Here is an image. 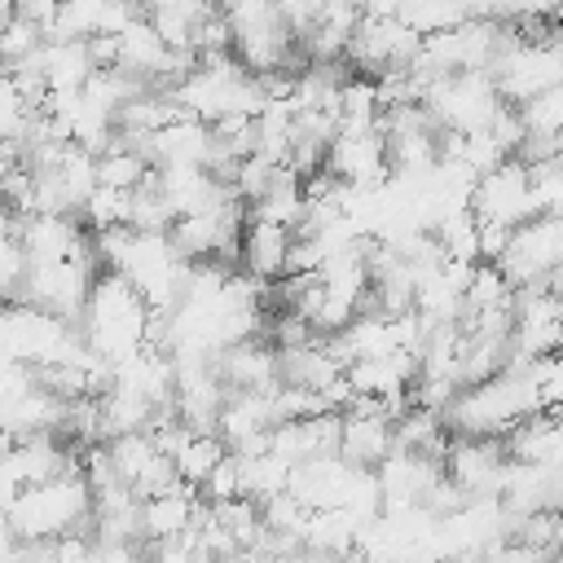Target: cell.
<instances>
[{"label": "cell", "mask_w": 563, "mask_h": 563, "mask_svg": "<svg viewBox=\"0 0 563 563\" xmlns=\"http://www.w3.org/2000/svg\"><path fill=\"white\" fill-rule=\"evenodd\" d=\"M128 211H132V194H119V189H92V198L84 202V224L92 233H106V229H128Z\"/></svg>", "instance_id": "cell-33"}, {"label": "cell", "mask_w": 563, "mask_h": 563, "mask_svg": "<svg viewBox=\"0 0 563 563\" xmlns=\"http://www.w3.org/2000/svg\"><path fill=\"white\" fill-rule=\"evenodd\" d=\"M444 475V466L427 453H409V449H391L387 462L374 471L378 493H383V510H405V506H422L427 488Z\"/></svg>", "instance_id": "cell-15"}, {"label": "cell", "mask_w": 563, "mask_h": 563, "mask_svg": "<svg viewBox=\"0 0 563 563\" xmlns=\"http://www.w3.org/2000/svg\"><path fill=\"white\" fill-rule=\"evenodd\" d=\"M422 110L431 114V123H435L440 132L466 136V132H488V123L506 110V101H501L493 75L471 70V75L431 79V84L422 88Z\"/></svg>", "instance_id": "cell-6"}, {"label": "cell", "mask_w": 563, "mask_h": 563, "mask_svg": "<svg viewBox=\"0 0 563 563\" xmlns=\"http://www.w3.org/2000/svg\"><path fill=\"white\" fill-rule=\"evenodd\" d=\"M145 563H211L198 545H194V537L185 532L180 541H163V545H154L150 554H145Z\"/></svg>", "instance_id": "cell-41"}, {"label": "cell", "mask_w": 563, "mask_h": 563, "mask_svg": "<svg viewBox=\"0 0 563 563\" xmlns=\"http://www.w3.org/2000/svg\"><path fill=\"white\" fill-rule=\"evenodd\" d=\"M176 101L180 114L198 119V123H224V119H255L268 97L260 88L255 75H246L233 53H211V57H198V66L167 92Z\"/></svg>", "instance_id": "cell-3"}, {"label": "cell", "mask_w": 563, "mask_h": 563, "mask_svg": "<svg viewBox=\"0 0 563 563\" xmlns=\"http://www.w3.org/2000/svg\"><path fill=\"white\" fill-rule=\"evenodd\" d=\"M471 13H475V4H453V0H409V4H396V22L409 26L418 40H431V35H444V31L462 26Z\"/></svg>", "instance_id": "cell-28"}, {"label": "cell", "mask_w": 563, "mask_h": 563, "mask_svg": "<svg viewBox=\"0 0 563 563\" xmlns=\"http://www.w3.org/2000/svg\"><path fill=\"white\" fill-rule=\"evenodd\" d=\"M4 22H13V4H4V0H0V26H4Z\"/></svg>", "instance_id": "cell-44"}, {"label": "cell", "mask_w": 563, "mask_h": 563, "mask_svg": "<svg viewBox=\"0 0 563 563\" xmlns=\"http://www.w3.org/2000/svg\"><path fill=\"white\" fill-rule=\"evenodd\" d=\"M26 251L18 246V238H0V299L22 303V286H26Z\"/></svg>", "instance_id": "cell-36"}, {"label": "cell", "mask_w": 563, "mask_h": 563, "mask_svg": "<svg viewBox=\"0 0 563 563\" xmlns=\"http://www.w3.org/2000/svg\"><path fill=\"white\" fill-rule=\"evenodd\" d=\"M325 176H334L343 189H378L391 180V158H387V141L378 128L365 132H339L325 150Z\"/></svg>", "instance_id": "cell-12"}, {"label": "cell", "mask_w": 563, "mask_h": 563, "mask_svg": "<svg viewBox=\"0 0 563 563\" xmlns=\"http://www.w3.org/2000/svg\"><path fill=\"white\" fill-rule=\"evenodd\" d=\"M282 356V383L286 387H303V391H330L339 378H343V365L334 361V352L325 347V339H312L303 347H290V352H277Z\"/></svg>", "instance_id": "cell-23"}, {"label": "cell", "mask_w": 563, "mask_h": 563, "mask_svg": "<svg viewBox=\"0 0 563 563\" xmlns=\"http://www.w3.org/2000/svg\"><path fill=\"white\" fill-rule=\"evenodd\" d=\"M268 453H277L286 466H303L317 457H339V413L282 422L268 431Z\"/></svg>", "instance_id": "cell-17"}, {"label": "cell", "mask_w": 563, "mask_h": 563, "mask_svg": "<svg viewBox=\"0 0 563 563\" xmlns=\"http://www.w3.org/2000/svg\"><path fill=\"white\" fill-rule=\"evenodd\" d=\"M13 238L26 251V264H57V260H79L92 255V242L79 224V216H18Z\"/></svg>", "instance_id": "cell-14"}, {"label": "cell", "mask_w": 563, "mask_h": 563, "mask_svg": "<svg viewBox=\"0 0 563 563\" xmlns=\"http://www.w3.org/2000/svg\"><path fill=\"white\" fill-rule=\"evenodd\" d=\"M31 119H35V110L13 88L0 92V145H13L18 150V141L31 132Z\"/></svg>", "instance_id": "cell-38"}, {"label": "cell", "mask_w": 563, "mask_h": 563, "mask_svg": "<svg viewBox=\"0 0 563 563\" xmlns=\"http://www.w3.org/2000/svg\"><path fill=\"white\" fill-rule=\"evenodd\" d=\"M418 563H435V559H418Z\"/></svg>", "instance_id": "cell-47"}, {"label": "cell", "mask_w": 563, "mask_h": 563, "mask_svg": "<svg viewBox=\"0 0 563 563\" xmlns=\"http://www.w3.org/2000/svg\"><path fill=\"white\" fill-rule=\"evenodd\" d=\"M444 479L466 497V501H497L501 471H506V449L501 440H471L457 435L444 449Z\"/></svg>", "instance_id": "cell-13"}, {"label": "cell", "mask_w": 563, "mask_h": 563, "mask_svg": "<svg viewBox=\"0 0 563 563\" xmlns=\"http://www.w3.org/2000/svg\"><path fill=\"white\" fill-rule=\"evenodd\" d=\"M150 317L154 312L123 277L97 273L84 317H79V339L97 361L119 365V361L136 356L141 347H150Z\"/></svg>", "instance_id": "cell-2"}, {"label": "cell", "mask_w": 563, "mask_h": 563, "mask_svg": "<svg viewBox=\"0 0 563 563\" xmlns=\"http://www.w3.org/2000/svg\"><path fill=\"white\" fill-rule=\"evenodd\" d=\"M308 506H299L290 493H282V497H273V501H264L260 506V523H264V532H273V537H290V541H299L303 537V523H308ZM303 545V541H299Z\"/></svg>", "instance_id": "cell-34"}, {"label": "cell", "mask_w": 563, "mask_h": 563, "mask_svg": "<svg viewBox=\"0 0 563 563\" xmlns=\"http://www.w3.org/2000/svg\"><path fill=\"white\" fill-rule=\"evenodd\" d=\"M150 176H154V163H150L141 150H128V145H119V141H110V150L97 158V185H101V189L132 194V189H141Z\"/></svg>", "instance_id": "cell-30"}, {"label": "cell", "mask_w": 563, "mask_h": 563, "mask_svg": "<svg viewBox=\"0 0 563 563\" xmlns=\"http://www.w3.org/2000/svg\"><path fill=\"white\" fill-rule=\"evenodd\" d=\"M198 493H202V501H207V506H224V501H238V497H242L238 457H233V453H224V457H220V466H216V471L202 479V488H198Z\"/></svg>", "instance_id": "cell-37"}, {"label": "cell", "mask_w": 563, "mask_h": 563, "mask_svg": "<svg viewBox=\"0 0 563 563\" xmlns=\"http://www.w3.org/2000/svg\"><path fill=\"white\" fill-rule=\"evenodd\" d=\"M88 523H92V493L79 471L22 488L4 515V528L18 541H57L66 532H88Z\"/></svg>", "instance_id": "cell-4"}, {"label": "cell", "mask_w": 563, "mask_h": 563, "mask_svg": "<svg viewBox=\"0 0 563 563\" xmlns=\"http://www.w3.org/2000/svg\"><path fill=\"white\" fill-rule=\"evenodd\" d=\"M216 374H220L224 391H277L282 387V356H277V347L246 339V343L216 356Z\"/></svg>", "instance_id": "cell-16"}, {"label": "cell", "mask_w": 563, "mask_h": 563, "mask_svg": "<svg viewBox=\"0 0 563 563\" xmlns=\"http://www.w3.org/2000/svg\"><path fill=\"white\" fill-rule=\"evenodd\" d=\"M53 554H57V563H97V537L66 532V537L53 541Z\"/></svg>", "instance_id": "cell-40"}, {"label": "cell", "mask_w": 563, "mask_h": 563, "mask_svg": "<svg viewBox=\"0 0 563 563\" xmlns=\"http://www.w3.org/2000/svg\"><path fill=\"white\" fill-rule=\"evenodd\" d=\"M246 216L260 220V224H277V229H286V233H295V229L303 224V180L290 176V172H282V176L268 185V194H264L260 202H251Z\"/></svg>", "instance_id": "cell-27"}, {"label": "cell", "mask_w": 563, "mask_h": 563, "mask_svg": "<svg viewBox=\"0 0 563 563\" xmlns=\"http://www.w3.org/2000/svg\"><path fill=\"white\" fill-rule=\"evenodd\" d=\"M150 163L154 167H202L211 163V128L189 119V114H176L167 128H158L145 145Z\"/></svg>", "instance_id": "cell-19"}, {"label": "cell", "mask_w": 563, "mask_h": 563, "mask_svg": "<svg viewBox=\"0 0 563 563\" xmlns=\"http://www.w3.org/2000/svg\"><path fill=\"white\" fill-rule=\"evenodd\" d=\"M224 563H251V559H246V554H238V559H224Z\"/></svg>", "instance_id": "cell-46"}, {"label": "cell", "mask_w": 563, "mask_h": 563, "mask_svg": "<svg viewBox=\"0 0 563 563\" xmlns=\"http://www.w3.org/2000/svg\"><path fill=\"white\" fill-rule=\"evenodd\" d=\"M229 449H224V440L220 435H189L185 444H180V453L172 457V466H176V479L185 484V488H202V479L220 466V457H224Z\"/></svg>", "instance_id": "cell-31"}, {"label": "cell", "mask_w": 563, "mask_h": 563, "mask_svg": "<svg viewBox=\"0 0 563 563\" xmlns=\"http://www.w3.org/2000/svg\"><path fill=\"white\" fill-rule=\"evenodd\" d=\"M40 31L31 26V22H22L18 18V9H13V22H4L0 26V62L4 66H18V62H26V57H35L40 53Z\"/></svg>", "instance_id": "cell-35"}, {"label": "cell", "mask_w": 563, "mask_h": 563, "mask_svg": "<svg viewBox=\"0 0 563 563\" xmlns=\"http://www.w3.org/2000/svg\"><path fill=\"white\" fill-rule=\"evenodd\" d=\"M422 40L391 18H369L361 13L352 40H347V53H343V66H352L361 79H383L391 70H405L413 57H418Z\"/></svg>", "instance_id": "cell-11"}, {"label": "cell", "mask_w": 563, "mask_h": 563, "mask_svg": "<svg viewBox=\"0 0 563 563\" xmlns=\"http://www.w3.org/2000/svg\"><path fill=\"white\" fill-rule=\"evenodd\" d=\"M238 475H242V497L264 506L273 497H282L290 488V466L277 457V453H251V457H238Z\"/></svg>", "instance_id": "cell-29"}, {"label": "cell", "mask_w": 563, "mask_h": 563, "mask_svg": "<svg viewBox=\"0 0 563 563\" xmlns=\"http://www.w3.org/2000/svg\"><path fill=\"white\" fill-rule=\"evenodd\" d=\"M541 563H563V554H545V559H541Z\"/></svg>", "instance_id": "cell-45"}, {"label": "cell", "mask_w": 563, "mask_h": 563, "mask_svg": "<svg viewBox=\"0 0 563 563\" xmlns=\"http://www.w3.org/2000/svg\"><path fill=\"white\" fill-rule=\"evenodd\" d=\"M541 387H537V365L528 374L501 369L475 387H462L453 396V405L444 409V422L457 435L471 440H506L519 422H528L532 413H541Z\"/></svg>", "instance_id": "cell-1"}, {"label": "cell", "mask_w": 563, "mask_h": 563, "mask_svg": "<svg viewBox=\"0 0 563 563\" xmlns=\"http://www.w3.org/2000/svg\"><path fill=\"white\" fill-rule=\"evenodd\" d=\"M194 515H198V493L176 484L172 493L141 501V541H154V545L180 541L194 528Z\"/></svg>", "instance_id": "cell-22"}, {"label": "cell", "mask_w": 563, "mask_h": 563, "mask_svg": "<svg viewBox=\"0 0 563 563\" xmlns=\"http://www.w3.org/2000/svg\"><path fill=\"white\" fill-rule=\"evenodd\" d=\"M35 62H40V75H44V88L48 92H79L92 79V57H88V44L84 40L40 44Z\"/></svg>", "instance_id": "cell-24"}, {"label": "cell", "mask_w": 563, "mask_h": 563, "mask_svg": "<svg viewBox=\"0 0 563 563\" xmlns=\"http://www.w3.org/2000/svg\"><path fill=\"white\" fill-rule=\"evenodd\" d=\"M290 238L286 229L277 224H260V220H246L242 229V242H238V264H242V277L251 282H273V277H286V255H290Z\"/></svg>", "instance_id": "cell-21"}, {"label": "cell", "mask_w": 563, "mask_h": 563, "mask_svg": "<svg viewBox=\"0 0 563 563\" xmlns=\"http://www.w3.org/2000/svg\"><path fill=\"white\" fill-rule=\"evenodd\" d=\"M220 18H224V26H229V53H233V62L246 70V75H255V79H264V75H299L295 66H299V44H295V35L286 31V22H282V13H277V4H264V0H233V4H224L220 9Z\"/></svg>", "instance_id": "cell-5"}, {"label": "cell", "mask_w": 563, "mask_h": 563, "mask_svg": "<svg viewBox=\"0 0 563 563\" xmlns=\"http://www.w3.org/2000/svg\"><path fill=\"white\" fill-rule=\"evenodd\" d=\"M510 462H528V466H545L563 475V418L541 409L528 422H519L506 440H501Z\"/></svg>", "instance_id": "cell-20"}, {"label": "cell", "mask_w": 563, "mask_h": 563, "mask_svg": "<svg viewBox=\"0 0 563 563\" xmlns=\"http://www.w3.org/2000/svg\"><path fill=\"white\" fill-rule=\"evenodd\" d=\"M537 387H541L545 409H563V352L537 361Z\"/></svg>", "instance_id": "cell-39"}, {"label": "cell", "mask_w": 563, "mask_h": 563, "mask_svg": "<svg viewBox=\"0 0 563 563\" xmlns=\"http://www.w3.org/2000/svg\"><path fill=\"white\" fill-rule=\"evenodd\" d=\"M519 119H523L528 136L563 141V84H554V88H550V92H541L537 101L519 106Z\"/></svg>", "instance_id": "cell-32"}, {"label": "cell", "mask_w": 563, "mask_h": 563, "mask_svg": "<svg viewBox=\"0 0 563 563\" xmlns=\"http://www.w3.org/2000/svg\"><path fill=\"white\" fill-rule=\"evenodd\" d=\"M211 13H216L211 4H194V0H158V4L141 9V18L154 26V35L167 48H194V40Z\"/></svg>", "instance_id": "cell-25"}, {"label": "cell", "mask_w": 563, "mask_h": 563, "mask_svg": "<svg viewBox=\"0 0 563 563\" xmlns=\"http://www.w3.org/2000/svg\"><path fill=\"white\" fill-rule=\"evenodd\" d=\"M97 273H101V268H97L92 255L57 260V264H31L26 286H22V303H31V308H40V312H48V317H57V321L79 325Z\"/></svg>", "instance_id": "cell-10"}, {"label": "cell", "mask_w": 563, "mask_h": 563, "mask_svg": "<svg viewBox=\"0 0 563 563\" xmlns=\"http://www.w3.org/2000/svg\"><path fill=\"white\" fill-rule=\"evenodd\" d=\"M0 563H22V541L0 523Z\"/></svg>", "instance_id": "cell-42"}, {"label": "cell", "mask_w": 563, "mask_h": 563, "mask_svg": "<svg viewBox=\"0 0 563 563\" xmlns=\"http://www.w3.org/2000/svg\"><path fill=\"white\" fill-rule=\"evenodd\" d=\"M9 88H13V79H9V66L0 62V92H9Z\"/></svg>", "instance_id": "cell-43"}, {"label": "cell", "mask_w": 563, "mask_h": 563, "mask_svg": "<svg viewBox=\"0 0 563 563\" xmlns=\"http://www.w3.org/2000/svg\"><path fill=\"white\" fill-rule=\"evenodd\" d=\"M396 449L391 418L383 413H339V457L361 471H378Z\"/></svg>", "instance_id": "cell-18"}, {"label": "cell", "mask_w": 563, "mask_h": 563, "mask_svg": "<svg viewBox=\"0 0 563 563\" xmlns=\"http://www.w3.org/2000/svg\"><path fill=\"white\" fill-rule=\"evenodd\" d=\"M563 264V220L559 216H537L519 224L497 260V273L510 282V290H532L545 286Z\"/></svg>", "instance_id": "cell-9"}, {"label": "cell", "mask_w": 563, "mask_h": 563, "mask_svg": "<svg viewBox=\"0 0 563 563\" xmlns=\"http://www.w3.org/2000/svg\"><path fill=\"white\" fill-rule=\"evenodd\" d=\"M356 537H361V519L356 515H347V510H312L299 541H303V550L352 559L356 554Z\"/></svg>", "instance_id": "cell-26"}, {"label": "cell", "mask_w": 563, "mask_h": 563, "mask_svg": "<svg viewBox=\"0 0 563 563\" xmlns=\"http://www.w3.org/2000/svg\"><path fill=\"white\" fill-rule=\"evenodd\" d=\"M471 216L479 224H493V229H506V233H515L519 224L537 220L541 207H537V194H532L528 163L506 158L493 172H484L475 180V189H471Z\"/></svg>", "instance_id": "cell-8"}, {"label": "cell", "mask_w": 563, "mask_h": 563, "mask_svg": "<svg viewBox=\"0 0 563 563\" xmlns=\"http://www.w3.org/2000/svg\"><path fill=\"white\" fill-rule=\"evenodd\" d=\"M488 75H493L501 101L519 110V106L537 101L541 92H550L554 84H563V53H559L554 44H545L541 35H537V40L515 35V40L497 53V62H493Z\"/></svg>", "instance_id": "cell-7"}]
</instances>
